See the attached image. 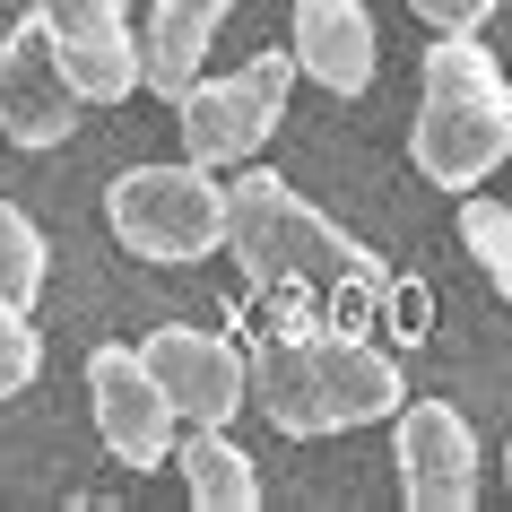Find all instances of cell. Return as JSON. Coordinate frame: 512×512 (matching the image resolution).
Masks as SVG:
<instances>
[{
	"instance_id": "ba28073f",
	"label": "cell",
	"mask_w": 512,
	"mask_h": 512,
	"mask_svg": "<svg viewBox=\"0 0 512 512\" xmlns=\"http://www.w3.org/2000/svg\"><path fill=\"white\" fill-rule=\"evenodd\" d=\"M87 400H96V434H105V452L122 460V469H157V460H174V400L157 391V374L139 365V348H122V339H105V348L87 356Z\"/></svg>"
},
{
	"instance_id": "9c48e42d",
	"label": "cell",
	"mask_w": 512,
	"mask_h": 512,
	"mask_svg": "<svg viewBox=\"0 0 512 512\" xmlns=\"http://www.w3.org/2000/svg\"><path fill=\"white\" fill-rule=\"evenodd\" d=\"M391 452H400V495L417 512L478 504V434H469V417L452 400H400Z\"/></svg>"
},
{
	"instance_id": "ac0fdd59",
	"label": "cell",
	"mask_w": 512,
	"mask_h": 512,
	"mask_svg": "<svg viewBox=\"0 0 512 512\" xmlns=\"http://www.w3.org/2000/svg\"><path fill=\"white\" fill-rule=\"evenodd\" d=\"M504 486H512V443H504Z\"/></svg>"
},
{
	"instance_id": "3957f363",
	"label": "cell",
	"mask_w": 512,
	"mask_h": 512,
	"mask_svg": "<svg viewBox=\"0 0 512 512\" xmlns=\"http://www.w3.org/2000/svg\"><path fill=\"white\" fill-rule=\"evenodd\" d=\"M408 157L434 191H478L512 157V79L495 70L478 35H434L426 70H417Z\"/></svg>"
},
{
	"instance_id": "277c9868",
	"label": "cell",
	"mask_w": 512,
	"mask_h": 512,
	"mask_svg": "<svg viewBox=\"0 0 512 512\" xmlns=\"http://www.w3.org/2000/svg\"><path fill=\"white\" fill-rule=\"evenodd\" d=\"M105 226H113L122 252L165 261V270L209 261L217 243H226V183H217L200 157L131 165V174H113V191H105Z\"/></svg>"
},
{
	"instance_id": "2e32d148",
	"label": "cell",
	"mask_w": 512,
	"mask_h": 512,
	"mask_svg": "<svg viewBox=\"0 0 512 512\" xmlns=\"http://www.w3.org/2000/svg\"><path fill=\"white\" fill-rule=\"evenodd\" d=\"M35 374H44V339H35L27 304H18V296H0V400H18Z\"/></svg>"
},
{
	"instance_id": "e0dca14e",
	"label": "cell",
	"mask_w": 512,
	"mask_h": 512,
	"mask_svg": "<svg viewBox=\"0 0 512 512\" xmlns=\"http://www.w3.org/2000/svg\"><path fill=\"white\" fill-rule=\"evenodd\" d=\"M408 9H417L434 35H478L486 18H495V0H408Z\"/></svg>"
},
{
	"instance_id": "7c38bea8",
	"label": "cell",
	"mask_w": 512,
	"mask_h": 512,
	"mask_svg": "<svg viewBox=\"0 0 512 512\" xmlns=\"http://www.w3.org/2000/svg\"><path fill=\"white\" fill-rule=\"evenodd\" d=\"M226 18H235V0H148V18H139V87L174 105L209 70V35Z\"/></svg>"
},
{
	"instance_id": "7a4b0ae2",
	"label": "cell",
	"mask_w": 512,
	"mask_h": 512,
	"mask_svg": "<svg viewBox=\"0 0 512 512\" xmlns=\"http://www.w3.org/2000/svg\"><path fill=\"white\" fill-rule=\"evenodd\" d=\"M226 252H235V270L270 296V287H356V296H391V278L348 226H330L296 183H278L261 165H243L235 183H226Z\"/></svg>"
},
{
	"instance_id": "8fae6325",
	"label": "cell",
	"mask_w": 512,
	"mask_h": 512,
	"mask_svg": "<svg viewBox=\"0 0 512 512\" xmlns=\"http://www.w3.org/2000/svg\"><path fill=\"white\" fill-rule=\"evenodd\" d=\"M296 70L304 79H322L330 96H365L374 87V18H365V0H296Z\"/></svg>"
},
{
	"instance_id": "30bf717a",
	"label": "cell",
	"mask_w": 512,
	"mask_h": 512,
	"mask_svg": "<svg viewBox=\"0 0 512 512\" xmlns=\"http://www.w3.org/2000/svg\"><path fill=\"white\" fill-rule=\"evenodd\" d=\"M35 18L53 27L61 61H70V87L87 105L139 96V35L122 18V0H35Z\"/></svg>"
},
{
	"instance_id": "9a60e30c",
	"label": "cell",
	"mask_w": 512,
	"mask_h": 512,
	"mask_svg": "<svg viewBox=\"0 0 512 512\" xmlns=\"http://www.w3.org/2000/svg\"><path fill=\"white\" fill-rule=\"evenodd\" d=\"M44 261H53V252H44V226H35L18 200H0V296L27 304L35 287H44Z\"/></svg>"
},
{
	"instance_id": "52a82bcc",
	"label": "cell",
	"mask_w": 512,
	"mask_h": 512,
	"mask_svg": "<svg viewBox=\"0 0 512 512\" xmlns=\"http://www.w3.org/2000/svg\"><path fill=\"white\" fill-rule=\"evenodd\" d=\"M79 113H87V96L70 87V61H61L53 27L18 18V27L0 35V131L18 139V148H61Z\"/></svg>"
},
{
	"instance_id": "5b68a950",
	"label": "cell",
	"mask_w": 512,
	"mask_h": 512,
	"mask_svg": "<svg viewBox=\"0 0 512 512\" xmlns=\"http://www.w3.org/2000/svg\"><path fill=\"white\" fill-rule=\"evenodd\" d=\"M287 87H296V53H261V61H243V70H226V79H191L174 96V113H183V157H200V165L261 157L270 131H278V113H287Z\"/></svg>"
},
{
	"instance_id": "4fadbf2b",
	"label": "cell",
	"mask_w": 512,
	"mask_h": 512,
	"mask_svg": "<svg viewBox=\"0 0 512 512\" xmlns=\"http://www.w3.org/2000/svg\"><path fill=\"white\" fill-rule=\"evenodd\" d=\"M174 460H183L191 504H209V512H252V504H261V469H252V452L226 443V426L174 434Z\"/></svg>"
},
{
	"instance_id": "8992f818",
	"label": "cell",
	"mask_w": 512,
	"mask_h": 512,
	"mask_svg": "<svg viewBox=\"0 0 512 512\" xmlns=\"http://www.w3.org/2000/svg\"><path fill=\"white\" fill-rule=\"evenodd\" d=\"M139 365L157 374V391L174 400L183 426H235V408L252 400V356L226 348L217 330H191V322H157L139 339Z\"/></svg>"
},
{
	"instance_id": "6da1fadb",
	"label": "cell",
	"mask_w": 512,
	"mask_h": 512,
	"mask_svg": "<svg viewBox=\"0 0 512 512\" xmlns=\"http://www.w3.org/2000/svg\"><path fill=\"white\" fill-rule=\"evenodd\" d=\"M252 400L278 434H348L374 417H400L408 391L391 348L330 322H296V330H270V348L252 356Z\"/></svg>"
},
{
	"instance_id": "5bb4252c",
	"label": "cell",
	"mask_w": 512,
	"mask_h": 512,
	"mask_svg": "<svg viewBox=\"0 0 512 512\" xmlns=\"http://www.w3.org/2000/svg\"><path fill=\"white\" fill-rule=\"evenodd\" d=\"M460 252L478 261L486 278H495V296L512 304V209H495V200H460Z\"/></svg>"
}]
</instances>
